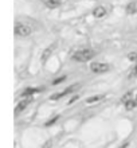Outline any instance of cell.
Returning <instances> with one entry per match:
<instances>
[{"label": "cell", "instance_id": "cell-1", "mask_svg": "<svg viewBox=\"0 0 137 148\" xmlns=\"http://www.w3.org/2000/svg\"><path fill=\"white\" fill-rule=\"evenodd\" d=\"M95 57V51L91 50V49H81V50H77L74 54L71 55V59L75 61V62H87Z\"/></svg>", "mask_w": 137, "mask_h": 148}, {"label": "cell", "instance_id": "cell-2", "mask_svg": "<svg viewBox=\"0 0 137 148\" xmlns=\"http://www.w3.org/2000/svg\"><path fill=\"white\" fill-rule=\"evenodd\" d=\"M14 31H15L16 36H22V38H26V36L31 35L32 28L28 26V24L24 23H16L15 27H14Z\"/></svg>", "mask_w": 137, "mask_h": 148}, {"label": "cell", "instance_id": "cell-3", "mask_svg": "<svg viewBox=\"0 0 137 148\" xmlns=\"http://www.w3.org/2000/svg\"><path fill=\"white\" fill-rule=\"evenodd\" d=\"M79 86H81L79 84H75V85L69 86L67 89H65L63 92H61V93H55V94H52V96H50V100H51V101H58L59 98H62V97H65V96H67V94H70V93H73V92H75Z\"/></svg>", "mask_w": 137, "mask_h": 148}, {"label": "cell", "instance_id": "cell-4", "mask_svg": "<svg viewBox=\"0 0 137 148\" xmlns=\"http://www.w3.org/2000/svg\"><path fill=\"white\" fill-rule=\"evenodd\" d=\"M110 66L108 63H104V62H93L90 65V70L95 74H104L106 71H109Z\"/></svg>", "mask_w": 137, "mask_h": 148}, {"label": "cell", "instance_id": "cell-5", "mask_svg": "<svg viewBox=\"0 0 137 148\" xmlns=\"http://www.w3.org/2000/svg\"><path fill=\"white\" fill-rule=\"evenodd\" d=\"M32 102V97H26V98H23L22 101L16 105V108H15V114H19L20 112H23L26 108H27L30 104Z\"/></svg>", "mask_w": 137, "mask_h": 148}, {"label": "cell", "instance_id": "cell-6", "mask_svg": "<svg viewBox=\"0 0 137 148\" xmlns=\"http://www.w3.org/2000/svg\"><path fill=\"white\" fill-rule=\"evenodd\" d=\"M55 47H57V43H51L50 46H47L46 49L43 50V53H42V57H40V61L42 62H46L47 59L51 57V54L54 53V50H55Z\"/></svg>", "mask_w": 137, "mask_h": 148}, {"label": "cell", "instance_id": "cell-7", "mask_svg": "<svg viewBox=\"0 0 137 148\" xmlns=\"http://www.w3.org/2000/svg\"><path fill=\"white\" fill-rule=\"evenodd\" d=\"M106 8L104 7V5H98L97 8H94L93 11V16L95 18V19H101V18H104V16H106Z\"/></svg>", "mask_w": 137, "mask_h": 148}, {"label": "cell", "instance_id": "cell-8", "mask_svg": "<svg viewBox=\"0 0 137 148\" xmlns=\"http://www.w3.org/2000/svg\"><path fill=\"white\" fill-rule=\"evenodd\" d=\"M40 90L42 89H39V88H27V89H24L23 92H22V94H20V96H22V97H32V96H34V94L35 93H39Z\"/></svg>", "mask_w": 137, "mask_h": 148}, {"label": "cell", "instance_id": "cell-9", "mask_svg": "<svg viewBox=\"0 0 137 148\" xmlns=\"http://www.w3.org/2000/svg\"><path fill=\"white\" fill-rule=\"evenodd\" d=\"M126 14H129V15H134L137 12V1L133 0V1H130V3L126 4V8H125Z\"/></svg>", "mask_w": 137, "mask_h": 148}, {"label": "cell", "instance_id": "cell-10", "mask_svg": "<svg viewBox=\"0 0 137 148\" xmlns=\"http://www.w3.org/2000/svg\"><path fill=\"white\" fill-rule=\"evenodd\" d=\"M61 0H44V5L50 10H54V8H58L61 5Z\"/></svg>", "mask_w": 137, "mask_h": 148}, {"label": "cell", "instance_id": "cell-11", "mask_svg": "<svg viewBox=\"0 0 137 148\" xmlns=\"http://www.w3.org/2000/svg\"><path fill=\"white\" fill-rule=\"evenodd\" d=\"M105 98V94H97V96H91L86 98V104H94V102H100L101 100Z\"/></svg>", "mask_w": 137, "mask_h": 148}, {"label": "cell", "instance_id": "cell-12", "mask_svg": "<svg viewBox=\"0 0 137 148\" xmlns=\"http://www.w3.org/2000/svg\"><path fill=\"white\" fill-rule=\"evenodd\" d=\"M124 105H125L126 110H133L134 108H136V106H137V101H136V100H134V98H132V100H129V101H128V102H125Z\"/></svg>", "mask_w": 137, "mask_h": 148}, {"label": "cell", "instance_id": "cell-13", "mask_svg": "<svg viewBox=\"0 0 137 148\" xmlns=\"http://www.w3.org/2000/svg\"><path fill=\"white\" fill-rule=\"evenodd\" d=\"M132 98H133V92H128L126 94H124V96H122L121 102H122V104H125V102H128L129 100H132Z\"/></svg>", "mask_w": 137, "mask_h": 148}, {"label": "cell", "instance_id": "cell-14", "mask_svg": "<svg viewBox=\"0 0 137 148\" xmlns=\"http://www.w3.org/2000/svg\"><path fill=\"white\" fill-rule=\"evenodd\" d=\"M129 78H137V62H136V65L132 67V70H130Z\"/></svg>", "mask_w": 137, "mask_h": 148}, {"label": "cell", "instance_id": "cell-15", "mask_svg": "<svg viewBox=\"0 0 137 148\" xmlns=\"http://www.w3.org/2000/svg\"><path fill=\"white\" fill-rule=\"evenodd\" d=\"M63 81H66V75H62V77H59V78H57V79H54L52 81V85H59L61 82H63Z\"/></svg>", "mask_w": 137, "mask_h": 148}, {"label": "cell", "instance_id": "cell-16", "mask_svg": "<svg viewBox=\"0 0 137 148\" xmlns=\"http://www.w3.org/2000/svg\"><path fill=\"white\" fill-rule=\"evenodd\" d=\"M128 59L132 61V62H137V54L136 53H130V54L128 55Z\"/></svg>", "mask_w": 137, "mask_h": 148}, {"label": "cell", "instance_id": "cell-17", "mask_svg": "<svg viewBox=\"0 0 137 148\" xmlns=\"http://www.w3.org/2000/svg\"><path fill=\"white\" fill-rule=\"evenodd\" d=\"M58 119H59V116H55V117H52V119H51L50 121H47V123H46V127H50V125L55 124V123H57V120H58Z\"/></svg>", "mask_w": 137, "mask_h": 148}, {"label": "cell", "instance_id": "cell-18", "mask_svg": "<svg viewBox=\"0 0 137 148\" xmlns=\"http://www.w3.org/2000/svg\"><path fill=\"white\" fill-rule=\"evenodd\" d=\"M78 96H74V97H71V100H70V101H69V104H73V102H74V101H77V100H78Z\"/></svg>", "mask_w": 137, "mask_h": 148}, {"label": "cell", "instance_id": "cell-19", "mask_svg": "<svg viewBox=\"0 0 137 148\" xmlns=\"http://www.w3.org/2000/svg\"><path fill=\"white\" fill-rule=\"evenodd\" d=\"M128 145H129V141H126V143H125V144H124V145H122L121 148H126V147H128Z\"/></svg>", "mask_w": 137, "mask_h": 148}, {"label": "cell", "instance_id": "cell-20", "mask_svg": "<svg viewBox=\"0 0 137 148\" xmlns=\"http://www.w3.org/2000/svg\"><path fill=\"white\" fill-rule=\"evenodd\" d=\"M134 100H136V101H137V96H136V97H134Z\"/></svg>", "mask_w": 137, "mask_h": 148}]
</instances>
